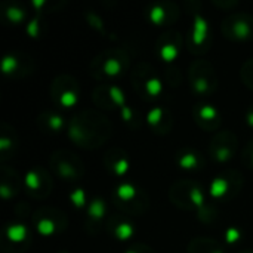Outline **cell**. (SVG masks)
<instances>
[{"instance_id":"16","label":"cell","mask_w":253,"mask_h":253,"mask_svg":"<svg viewBox=\"0 0 253 253\" xmlns=\"http://www.w3.org/2000/svg\"><path fill=\"white\" fill-rule=\"evenodd\" d=\"M234 33L239 39H246L251 34V28L246 22H237L234 25Z\"/></svg>"},{"instance_id":"1","label":"cell","mask_w":253,"mask_h":253,"mask_svg":"<svg viewBox=\"0 0 253 253\" xmlns=\"http://www.w3.org/2000/svg\"><path fill=\"white\" fill-rule=\"evenodd\" d=\"M208 37V22L200 15H196L194 18V33H193V42L196 44H202Z\"/></svg>"},{"instance_id":"25","label":"cell","mask_w":253,"mask_h":253,"mask_svg":"<svg viewBox=\"0 0 253 253\" xmlns=\"http://www.w3.org/2000/svg\"><path fill=\"white\" fill-rule=\"evenodd\" d=\"M49 125H50V127H52L53 130H59L61 126H62V119H61V116H52V117L49 119Z\"/></svg>"},{"instance_id":"11","label":"cell","mask_w":253,"mask_h":253,"mask_svg":"<svg viewBox=\"0 0 253 253\" xmlns=\"http://www.w3.org/2000/svg\"><path fill=\"white\" fill-rule=\"evenodd\" d=\"M110 96H111V99L114 101V104H117L119 107H126L125 105V96H123V92L119 89V87H116V86H113V87H110Z\"/></svg>"},{"instance_id":"34","label":"cell","mask_w":253,"mask_h":253,"mask_svg":"<svg viewBox=\"0 0 253 253\" xmlns=\"http://www.w3.org/2000/svg\"><path fill=\"white\" fill-rule=\"evenodd\" d=\"M213 253H222L221 251H216V252H213Z\"/></svg>"},{"instance_id":"22","label":"cell","mask_w":253,"mask_h":253,"mask_svg":"<svg viewBox=\"0 0 253 253\" xmlns=\"http://www.w3.org/2000/svg\"><path fill=\"white\" fill-rule=\"evenodd\" d=\"M162 108H154L148 113V123L150 125H157L162 119Z\"/></svg>"},{"instance_id":"14","label":"cell","mask_w":253,"mask_h":253,"mask_svg":"<svg viewBox=\"0 0 253 253\" xmlns=\"http://www.w3.org/2000/svg\"><path fill=\"white\" fill-rule=\"evenodd\" d=\"M25 184L27 187H30L31 190H37L40 187V178L36 172L30 170L27 175H25Z\"/></svg>"},{"instance_id":"10","label":"cell","mask_w":253,"mask_h":253,"mask_svg":"<svg viewBox=\"0 0 253 253\" xmlns=\"http://www.w3.org/2000/svg\"><path fill=\"white\" fill-rule=\"evenodd\" d=\"M132 234H133V228H132V225H129V224H122V225H119L117 230H116V236H117V239H120V240H127Z\"/></svg>"},{"instance_id":"24","label":"cell","mask_w":253,"mask_h":253,"mask_svg":"<svg viewBox=\"0 0 253 253\" xmlns=\"http://www.w3.org/2000/svg\"><path fill=\"white\" fill-rule=\"evenodd\" d=\"M240 239V231L236 230V228H230L227 233H225V240L227 243H234Z\"/></svg>"},{"instance_id":"3","label":"cell","mask_w":253,"mask_h":253,"mask_svg":"<svg viewBox=\"0 0 253 253\" xmlns=\"http://www.w3.org/2000/svg\"><path fill=\"white\" fill-rule=\"evenodd\" d=\"M227 191H228V182L222 178H216L211 184V196L212 197H221Z\"/></svg>"},{"instance_id":"33","label":"cell","mask_w":253,"mask_h":253,"mask_svg":"<svg viewBox=\"0 0 253 253\" xmlns=\"http://www.w3.org/2000/svg\"><path fill=\"white\" fill-rule=\"evenodd\" d=\"M248 123L253 126V111H251L249 114H248Z\"/></svg>"},{"instance_id":"32","label":"cell","mask_w":253,"mask_h":253,"mask_svg":"<svg viewBox=\"0 0 253 253\" xmlns=\"http://www.w3.org/2000/svg\"><path fill=\"white\" fill-rule=\"evenodd\" d=\"M43 4H44V0H33V6L34 7H40Z\"/></svg>"},{"instance_id":"19","label":"cell","mask_w":253,"mask_h":253,"mask_svg":"<svg viewBox=\"0 0 253 253\" xmlns=\"http://www.w3.org/2000/svg\"><path fill=\"white\" fill-rule=\"evenodd\" d=\"M70 199H71V202H73V205L76 208H83L84 206V193H83V190L77 188L74 193H71Z\"/></svg>"},{"instance_id":"9","label":"cell","mask_w":253,"mask_h":253,"mask_svg":"<svg viewBox=\"0 0 253 253\" xmlns=\"http://www.w3.org/2000/svg\"><path fill=\"white\" fill-rule=\"evenodd\" d=\"M16 65H18L16 58H15V56H10V55L4 56V58H3V61H1V70H3V73H4V74H9V73L15 71Z\"/></svg>"},{"instance_id":"17","label":"cell","mask_w":253,"mask_h":253,"mask_svg":"<svg viewBox=\"0 0 253 253\" xmlns=\"http://www.w3.org/2000/svg\"><path fill=\"white\" fill-rule=\"evenodd\" d=\"M6 15H7V18H9L10 21H13V22H21V21L24 19V10H21L19 7H15V6L9 7L7 12H6Z\"/></svg>"},{"instance_id":"31","label":"cell","mask_w":253,"mask_h":253,"mask_svg":"<svg viewBox=\"0 0 253 253\" xmlns=\"http://www.w3.org/2000/svg\"><path fill=\"white\" fill-rule=\"evenodd\" d=\"M7 147H10L9 139H7V138H1V139H0V148H1V150H6Z\"/></svg>"},{"instance_id":"2","label":"cell","mask_w":253,"mask_h":253,"mask_svg":"<svg viewBox=\"0 0 253 253\" xmlns=\"http://www.w3.org/2000/svg\"><path fill=\"white\" fill-rule=\"evenodd\" d=\"M6 236L10 242L13 243H21L24 242V239L27 237V228L21 224H15V225H9L6 230Z\"/></svg>"},{"instance_id":"30","label":"cell","mask_w":253,"mask_h":253,"mask_svg":"<svg viewBox=\"0 0 253 253\" xmlns=\"http://www.w3.org/2000/svg\"><path fill=\"white\" fill-rule=\"evenodd\" d=\"M0 193H1V196H3V199H9V197H10V191H9V188H7L6 185H1Z\"/></svg>"},{"instance_id":"7","label":"cell","mask_w":253,"mask_h":253,"mask_svg":"<svg viewBox=\"0 0 253 253\" xmlns=\"http://www.w3.org/2000/svg\"><path fill=\"white\" fill-rule=\"evenodd\" d=\"M160 55H162V58H163L165 61L170 62V61H173V59L176 58V55H178V49H176L173 44H166V46H163V47H162Z\"/></svg>"},{"instance_id":"21","label":"cell","mask_w":253,"mask_h":253,"mask_svg":"<svg viewBox=\"0 0 253 253\" xmlns=\"http://www.w3.org/2000/svg\"><path fill=\"white\" fill-rule=\"evenodd\" d=\"M190 197H191V200H193V203L196 206H199V208L203 206V194H202V191L199 188H193L191 193H190Z\"/></svg>"},{"instance_id":"12","label":"cell","mask_w":253,"mask_h":253,"mask_svg":"<svg viewBox=\"0 0 253 253\" xmlns=\"http://www.w3.org/2000/svg\"><path fill=\"white\" fill-rule=\"evenodd\" d=\"M59 102L64 105V107H73L76 102H77V95L71 90H67L61 95L59 98Z\"/></svg>"},{"instance_id":"29","label":"cell","mask_w":253,"mask_h":253,"mask_svg":"<svg viewBox=\"0 0 253 253\" xmlns=\"http://www.w3.org/2000/svg\"><path fill=\"white\" fill-rule=\"evenodd\" d=\"M122 113H123V119H125L126 122H129V120L132 119V111H130L129 107H123V108H122Z\"/></svg>"},{"instance_id":"8","label":"cell","mask_w":253,"mask_h":253,"mask_svg":"<svg viewBox=\"0 0 253 253\" xmlns=\"http://www.w3.org/2000/svg\"><path fill=\"white\" fill-rule=\"evenodd\" d=\"M37 230L42 236H50L55 231V224L50 219H42L37 225Z\"/></svg>"},{"instance_id":"4","label":"cell","mask_w":253,"mask_h":253,"mask_svg":"<svg viewBox=\"0 0 253 253\" xmlns=\"http://www.w3.org/2000/svg\"><path fill=\"white\" fill-rule=\"evenodd\" d=\"M89 213H90L92 218L101 219L104 216V213H105V205H104V202L99 200V199L93 200L92 205H90V208H89Z\"/></svg>"},{"instance_id":"26","label":"cell","mask_w":253,"mask_h":253,"mask_svg":"<svg viewBox=\"0 0 253 253\" xmlns=\"http://www.w3.org/2000/svg\"><path fill=\"white\" fill-rule=\"evenodd\" d=\"M194 87H196V90H197L199 93H203V92L208 90V82H206L205 79H199V80L196 82Z\"/></svg>"},{"instance_id":"28","label":"cell","mask_w":253,"mask_h":253,"mask_svg":"<svg viewBox=\"0 0 253 253\" xmlns=\"http://www.w3.org/2000/svg\"><path fill=\"white\" fill-rule=\"evenodd\" d=\"M37 28H39V21L33 19L31 24L28 25V33H30L31 37H37Z\"/></svg>"},{"instance_id":"23","label":"cell","mask_w":253,"mask_h":253,"mask_svg":"<svg viewBox=\"0 0 253 253\" xmlns=\"http://www.w3.org/2000/svg\"><path fill=\"white\" fill-rule=\"evenodd\" d=\"M127 169H129V163H127V160H125V159H120V160L116 162V165H114V170H116L117 175H125V173L127 172Z\"/></svg>"},{"instance_id":"13","label":"cell","mask_w":253,"mask_h":253,"mask_svg":"<svg viewBox=\"0 0 253 253\" xmlns=\"http://www.w3.org/2000/svg\"><path fill=\"white\" fill-rule=\"evenodd\" d=\"M179 165L184 169H194L197 166V157L194 154H185L184 157H181Z\"/></svg>"},{"instance_id":"20","label":"cell","mask_w":253,"mask_h":253,"mask_svg":"<svg viewBox=\"0 0 253 253\" xmlns=\"http://www.w3.org/2000/svg\"><path fill=\"white\" fill-rule=\"evenodd\" d=\"M216 114H218V111H216L215 107H212V105H205V107L200 110V116H202L205 120H212V119L216 117Z\"/></svg>"},{"instance_id":"18","label":"cell","mask_w":253,"mask_h":253,"mask_svg":"<svg viewBox=\"0 0 253 253\" xmlns=\"http://www.w3.org/2000/svg\"><path fill=\"white\" fill-rule=\"evenodd\" d=\"M147 90H148V93L153 95V96L159 95V93L162 92V83H160V80H159V79H151V80H148V82H147Z\"/></svg>"},{"instance_id":"6","label":"cell","mask_w":253,"mask_h":253,"mask_svg":"<svg viewBox=\"0 0 253 253\" xmlns=\"http://www.w3.org/2000/svg\"><path fill=\"white\" fill-rule=\"evenodd\" d=\"M122 70V65L117 59H108L105 64H104V71L108 74V76H117Z\"/></svg>"},{"instance_id":"15","label":"cell","mask_w":253,"mask_h":253,"mask_svg":"<svg viewBox=\"0 0 253 253\" xmlns=\"http://www.w3.org/2000/svg\"><path fill=\"white\" fill-rule=\"evenodd\" d=\"M165 18V9L162 6H154L151 7L150 10V19L154 22V24H160Z\"/></svg>"},{"instance_id":"35","label":"cell","mask_w":253,"mask_h":253,"mask_svg":"<svg viewBox=\"0 0 253 253\" xmlns=\"http://www.w3.org/2000/svg\"><path fill=\"white\" fill-rule=\"evenodd\" d=\"M127 253H135V252H127Z\"/></svg>"},{"instance_id":"5","label":"cell","mask_w":253,"mask_h":253,"mask_svg":"<svg viewBox=\"0 0 253 253\" xmlns=\"http://www.w3.org/2000/svg\"><path fill=\"white\" fill-rule=\"evenodd\" d=\"M135 194H136V190H135V187L130 185V184H122V185L117 188V196H119L122 200H130V199L135 197Z\"/></svg>"},{"instance_id":"27","label":"cell","mask_w":253,"mask_h":253,"mask_svg":"<svg viewBox=\"0 0 253 253\" xmlns=\"http://www.w3.org/2000/svg\"><path fill=\"white\" fill-rule=\"evenodd\" d=\"M230 154H231V151H230L228 148H221V150H218V153H216V159H218L219 162H225V160L230 157Z\"/></svg>"}]
</instances>
